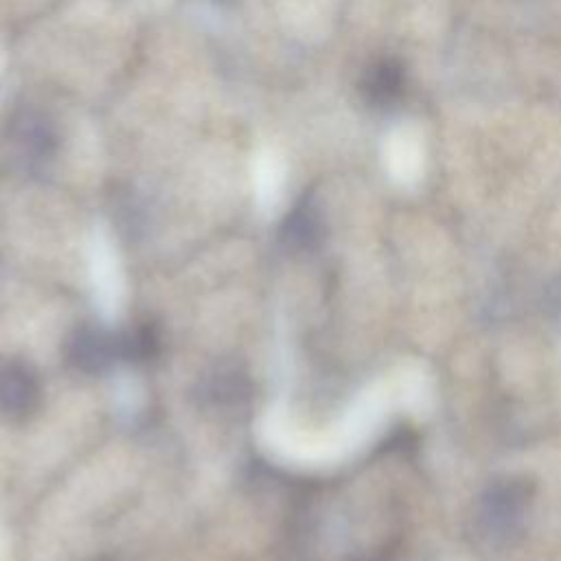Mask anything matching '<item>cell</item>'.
<instances>
[{"label": "cell", "instance_id": "cell-1", "mask_svg": "<svg viewBox=\"0 0 561 561\" xmlns=\"http://www.w3.org/2000/svg\"><path fill=\"white\" fill-rule=\"evenodd\" d=\"M88 270L94 289V305L105 320L118 318L123 309V272L116 250L105 230H94L88 248Z\"/></svg>", "mask_w": 561, "mask_h": 561}, {"label": "cell", "instance_id": "cell-2", "mask_svg": "<svg viewBox=\"0 0 561 561\" xmlns=\"http://www.w3.org/2000/svg\"><path fill=\"white\" fill-rule=\"evenodd\" d=\"M252 188L259 210L265 217L278 213L285 191V164L274 147H261L252 160Z\"/></svg>", "mask_w": 561, "mask_h": 561}, {"label": "cell", "instance_id": "cell-3", "mask_svg": "<svg viewBox=\"0 0 561 561\" xmlns=\"http://www.w3.org/2000/svg\"><path fill=\"white\" fill-rule=\"evenodd\" d=\"M140 399H142V394H140V388H138V383H136L134 379L123 377V379L116 383V401H118V405H121L123 410L134 412V410L140 405Z\"/></svg>", "mask_w": 561, "mask_h": 561}]
</instances>
